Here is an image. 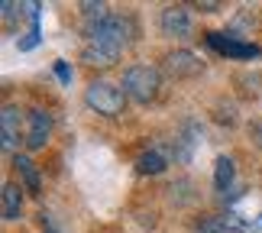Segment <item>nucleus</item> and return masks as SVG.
<instances>
[{
  "label": "nucleus",
  "mask_w": 262,
  "mask_h": 233,
  "mask_svg": "<svg viewBox=\"0 0 262 233\" xmlns=\"http://www.w3.org/2000/svg\"><path fill=\"white\" fill-rule=\"evenodd\" d=\"M129 33H133V26H129L126 16H107L104 23L88 36V43L81 49V58L91 68H110V65H117L120 52L129 46Z\"/></svg>",
  "instance_id": "nucleus-1"
},
{
  "label": "nucleus",
  "mask_w": 262,
  "mask_h": 233,
  "mask_svg": "<svg viewBox=\"0 0 262 233\" xmlns=\"http://www.w3.org/2000/svg\"><path fill=\"white\" fill-rule=\"evenodd\" d=\"M123 94L133 97L136 104H152L159 97V88H162V75L152 65H129L123 72Z\"/></svg>",
  "instance_id": "nucleus-2"
},
{
  "label": "nucleus",
  "mask_w": 262,
  "mask_h": 233,
  "mask_svg": "<svg viewBox=\"0 0 262 233\" xmlns=\"http://www.w3.org/2000/svg\"><path fill=\"white\" fill-rule=\"evenodd\" d=\"M84 104L100 117H120L123 107H126V94L114 84V81L97 78V81H91L88 91H84Z\"/></svg>",
  "instance_id": "nucleus-3"
},
{
  "label": "nucleus",
  "mask_w": 262,
  "mask_h": 233,
  "mask_svg": "<svg viewBox=\"0 0 262 233\" xmlns=\"http://www.w3.org/2000/svg\"><path fill=\"white\" fill-rule=\"evenodd\" d=\"M49 136H52V114L49 110H29V120H26V149L36 153V149H46Z\"/></svg>",
  "instance_id": "nucleus-4"
},
{
  "label": "nucleus",
  "mask_w": 262,
  "mask_h": 233,
  "mask_svg": "<svg viewBox=\"0 0 262 233\" xmlns=\"http://www.w3.org/2000/svg\"><path fill=\"white\" fill-rule=\"evenodd\" d=\"M207 46L217 49L220 55H230V58H256V55H262L259 46L243 43V39H236L230 33H207Z\"/></svg>",
  "instance_id": "nucleus-5"
},
{
  "label": "nucleus",
  "mask_w": 262,
  "mask_h": 233,
  "mask_svg": "<svg viewBox=\"0 0 262 233\" xmlns=\"http://www.w3.org/2000/svg\"><path fill=\"white\" fill-rule=\"evenodd\" d=\"M162 68L172 78H194V75L204 72V62H201L194 52H188V49H178V52H168L165 55Z\"/></svg>",
  "instance_id": "nucleus-6"
},
{
  "label": "nucleus",
  "mask_w": 262,
  "mask_h": 233,
  "mask_svg": "<svg viewBox=\"0 0 262 233\" xmlns=\"http://www.w3.org/2000/svg\"><path fill=\"white\" fill-rule=\"evenodd\" d=\"M19 136H23V114H19L16 104H7L4 114H0V143H4L7 153H13L19 146Z\"/></svg>",
  "instance_id": "nucleus-7"
},
{
  "label": "nucleus",
  "mask_w": 262,
  "mask_h": 233,
  "mask_svg": "<svg viewBox=\"0 0 262 233\" xmlns=\"http://www.w3.org/2000/svg\"><path fill=\"white\" fill-rule=\"evenodd\" d=\"M159 26H162V33L172 36V39H191V33H194L191 13L185 7H165L162 16H159Z\"/></svg>",
  "instance_id": "nucleus-8"
},
{
  "label": "nucleus",
  "mask_w": 262,
  "mask_h": 233,
  "mask_svg": "<svg viewBox=\"0 0 262 233\" xmlns=\"http://www.w3.org/2000/svg\"><path fill=\"white\" fill-rule=\"evenodd\" d=\"M13 168L19 172V178H23V185H26V191L29 195H39L42 191V178H39V172H36V165H33V159L29 156H13Z\"/></svg>",
  "instance_id": "nucleus-9"
},
{
  "label": "nucleus",
  "mask_w": 262,
  "mask_h": 233,
  "mask_svg": "<svg viewBox=\"0 0 262 233\" xmlns=\"http://www.w3.org/2000/svg\"><path fill=\"white\" fill-rule=\"evenodd\" d=\"M233 178H236V165L230 156H220L214 162V185L217 191H233Z\"/></svg>",
  "instance_id": "nucleus-10"
},
{
  "label": "nucleus",
  "mask_w": 262,
  "mask_h": 233,
  "mask_svg": "<svg viewBox=\"0 0 262 233\" xmlns=\"http://www.w3.org/2000/svg\"><path fill=\"white\" fill-rule=\"evenodd\" d=\"M23 217V195H19V185L7 181L4 185V220H19Z\"/></svg>",
  "instance_id": "nucleus-11"
},
{
  "label": "nucleus",
  "mask_w": 262,
  "mask_h": 233,
  "mask_svg": "<svg viewBox=\"0 0 262 233\" xmlns=\"http://www.w3.org/2000/svg\"><path fill=\"white\" fill-rule=\"evenodd\" d=\"M198 136H201V130H198L194 123H188V126H185V136H178V139H175V159H178V162H188V159H191Z\"/></svg>",
  "instance_id": "nucleus-12"
},
{
  "label": "nucleus",
  "mask_w": 262,
  "mask_h": 233,
  "mask_svg": "<svg viewBox=\"0 0 262 233\" xmlns=\"http://www.w3.org/2000/svg\"><path fill=\"white\" fill-rule=\"evenodd\" d=\"M165 165H168L165 156L156 153V149H152V153H143V156L136 159V172H139V175H162Z\"/></svg>",
  "instance_id": "nucleus-13"
},
{
  "label": "nucleus",
  "mask_w": 262,
  "mask_h": 233,
  "mask_svg": "<svg viewBox=\"0 0 262 233\" xmlns=\"http://www.w3.org/2000/svg\"><path fill=\"white\" fill-rule=\"evenodd\" d=\"M194 233H227V220L224 217H204Z\"/></svg>",
  "instance_id": "nucleus-14"
},
{
  "label": "nucleus",
  "mask_w": 262,
  "mask_h": 233,
  "mask_svg": "<svg viewBox=\"0 0 262 233\" xmlns=\"http://www.w3.org/2000/svg\"><path fill=\"white\" fill-rule=\"evenodd\" d=\"M55 75H58L62 84H72V68H68L65 62H55Z\"/></svg>",
  "instance_id": "nucleus-15"
},
{
  "label": "nucleus",
  "mask_w": 262,
  "mask_h": 233,
  "mask_svg": "<svg viewBox=\"0 0 262 233\" xmlns=\"http://www.w3.org/2000/svg\"><path fill=\"white\" fill-rule=\"evenodd\" d=\"M249 136H253V143L262 149V120H256V123L249 126Z\"/></svg>",
  "instance_id": "nucleus-16"
},
{
  "label": "nucleus",
  "mask_w": 262,
  "mask_h": 233,
  "mask_svg": "<svg viewBox=\"0 0 262 233\" xmlns=\"http://www.w3.org/2000/svg\"><path fill=\"white\" fill-rule=\"evenodd\" d=\"M39 220H42V230H49V233H62V230L52 224V214H46V210H42V214H39Z\"/></svg>",
  "instance_id": "nucleus-17"
},
{
  "label": "nucleus",
  "mask_w": 262,
  "mask_h": 233,
  "mask_svg": "<svg viewBox=\"0 0 262 233\" xmlns=\"http://www.w3.org/2000/svg\"><path fill=\"white\" fill-rule=\"evenodd\" d=\"M198 10H204V13H214V10H220V4H214V0H204V4H194Z\"/></svg>",
  "instance_id": "nucleus-18"
}]
</instances>
